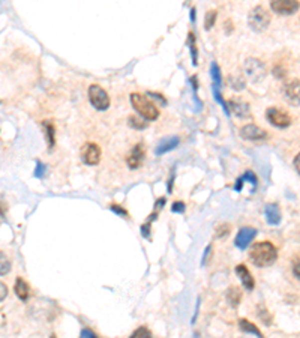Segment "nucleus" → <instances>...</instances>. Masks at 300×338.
Returning a JSON list of instances; mask_svg holds the SVG:
<instances>
[{"instance_id": "1", "label": "nucleus", "mask_w": 300, "mask_h": 338, "mask_svg": "<svg viewBox=\"0 0 300 338\" xmlns=\"http://www.w3.org/2000/svg\"><path fill=\"white\" fill-rule=\"evenodd\" d=\"M249 257L252 260V263L258 268H267L272 266L276 259H278V250L276 247L269 242V241H263V242H257L252 245L251 251H249Z\"/></svg>"}, {"instance_id": "2", "label": "nucleus", "mask_w": 300, "mask_h": 338, "mask_svg": "<svg viewBox=\"0 0 300 338\" xmlns=\"http://www.w3.org/2000/svg\"><path fill=\"white\" fill-rule=\"evenodd\" d=\"M129 98H131L132 107L135 108V111L143 119L152 122V121H156L159 118V110L153 105V102L150 101L146 95L138 93V92H132L129 95Z\"/></svg>"}, {"instance_id": "3", "label": "nucleus", "mask_w": 300, "mask_h": 338, "mask_svg": "<svg viewBox=\"0 0 300 338\" xmlns=\"http://www.w3.org/2000/svg\"><path fill=\"white\" fill-rule=\"evenodd\" d=\"M248 24L254 32H264L270 26V14L264 6H255L248 15Z\"/></svg>"}, {"instance_id": "4", "label": "nucleus", "mask_w": 300, "mask_h": 338, "mask_svg": "<svg viewBox=\"0 0 300 338\" xmlns=\"http://www.w3.org/2000/svg\"><path fill=\"white\" fill-rule=\"evenodd\" d=\"M87 95H89V101H90V104L95 107V110H98V111H105V110L110 107V96H108L107 90L102 89L99 84H92V86H89Z\"/></svg>"}, {"instance_id": "5", "label": "nucleus", "mask_w": 300, "mask_h": 338, "mask_svg": "<svg viewBox=\"0 0 300 338\" xmlns=\"http://www.w3.org/2000/svg\"><path fill=\"white\" fill-rule=\"evenodd\" d=\"M245 74L252 83H260L266 77V66L261 60L255 57H249L245 62Z\"/></svg>"}, {"instance_id": "6", "label": "nucleus", "mask_w": 300, "mask_h": 338, "mask_svg": "<svg viewBox=\"0 0 300 338\" xmlns=\"http://www.w3.org/2000/svg\"><path fill=\"white\" fill-rule=\"evenodd\" d=\"M282 95L288 104L299 107L300 105V80L291 78L285 81L282 86Z\"/></svg>"}, {"instance_id": "7", "label": "nucleus", "mask_w": 300, "mask_h": 338, "mask_svg": "<svg viewBox=\"0 0 300 338\" xmlns=\"http://www.w3.org/2000/svg\"><path fill=\"white\" fill-rule=\"evenodd\" d=\"M80 158L87 166H96L101 161V148L96 143H86L81 146Z\"/></svg>"}, {"instance_id": "8", "label": "nucleus", "mask_w": 300, "mask_h": 338, "mask_svg": "<svg viewBox=\"0 0 300 338\" xmlns=\"http://www.w3.org/2000/svg\"><path fill=\"white\" fill-rule=\"evenodd\" d=\"M266 118H267V121L272 125H275L278 128H287V127L291 125V118L287 115L285 111H282V110H279L276 107H269L267 108Z\"/></svg>"}, {"instance_id": "9", "label": "nucleus", "mask_w": 300, "mask_h": 338, "mask_svg": "<svg viewBox=\"0 0 300 338\" xmlns=\"http://www.w3.org/2000/svg\"><path fill=\"white\" fill-rule=\"evenodd\" d=\"M299 8L300 3L297 0H273V2H270V9L279 15H291L297 12Z\"/></svg>"}, {"instance_id": "10", "label": "nucleus", "mask_w": 300, "mask_h": 338, "mask_svg": "<svg viewBox=\"0 0 300 338\" xmlns=\"http://www.w3.org/2000/svg\"><path fill=\"white\" fill-rule=\"evenodd\" d=\"M240 136L242 139L245 140H251V142H257V140H264L267 139V133L266 130L254 125V124H248V125H243L240 128Z\"/></svg>"}, {"instance_id": "11", "label": "nucleus", "mask_w": 300, "mask_h": 338, "mask_svg": "<svg viewBox=\"0 0 300 338\" xmlns=\"http://www.w3.org/2000/svg\"><path fill=\"white\" fill-rule=\"evenodd\" d=\"M144 157H146V152H144L143 145H141V143L135 145V146L131 149V152L128 154V157H126V164H128V167H129L131 170H135V169L141 167V164H143V161H144Z\"/></svg>"}, {"instance_id": "12", "label": "nucleus", "mask_w": 300, "mask_h": 338, "mask_svg": "<svg viewBox=\"0 0 300 338\" xmlns=\"http://www.w3.org/2000/svg\"><path fill=\"white\" fill-rule=\"evenodd\" d=\"M257 230L254 227H242L234 239V245L240 250H246V247L255 239Z\"/></svg>"}, {"instance_id": "13", "label": "nucleus", "mask_w": 300, "mask_h": 338, "mask_svg": "<svg viewBox=\"0 0 300 338\" xmlns=\"http://www.w3.org/2000/svg\"><path fill=\"white\" fill-rule=\"evenodd\" d=\"M228 110L234 113V116L239 119H249L251 118V107L248 102L242 101H228Z\"/></svg>"}, {"instance_id": "14", "label": "nucleus", "mask_w": 300, "mask_h": 338, "mask_svg": "<svg viewBox=\"0 0 300 338\" xmlns=\"http://www.w3.org/2000/svg\"><path fill=\"white\" fill-rule=\"evenodd\" d=\"M236 274L240 278V281H242V284H243V287L246 290H254V286H255L254 277H252V274L249 272V269L245 265H237L236 266Z\"/></svg>"}, {"instance_id": "15", "label": "nucleus", "mask_w": 300, "mask_h": 338, "mask_svg": "<svg viewBox=\"0 0 300 338\" xmlns=\"http://www.w3.org/2000/svg\"><path fill=\"white\" fill-rule=\"evenodd\" d=\"M180 143V139L179 137H168V139H164L155 149V154L156 155H164L173 149H176Z\"/></svg>"}, {"instance_id": "16", "label": "nucleus", "mask_w": 300, "mask_h": 338, "mask_svg": "<svg viewBox=\"0 0 300 338\" xmlns=\"http://www.w3.org/2000/svg\"><path fill=\"white\" fill-rule=\"evenodd\" d=\"M264 213H266V218H267V222L272 224V225H276L281 222V210H279V206L278 204H267L266 209H264Z\"/></svg>"}, {"instance_id": "17", "label": "nucleus", "mask_w": 300, "mask_h": 338, "mask_svg": "<svg viewBox=\"0 0 300 338\" xmlns=\"http://www.w3.org/2000/svg\"><path fill=\"white\" fill-rule=\"evenodd\" d=\"M42 130L45 133V140H47L48 149L51 151L54 148V145H56V128H54V125L50 121H44L42 122Z\"/></svg>"}, {"instance_id": "18", "label": "nucleus", "mask_w": 300, "mask_h": 338, "mask_svg": "<svg viewBox=\"0 0 300 338\" xmlns=\"http://www.w3.org/2000/svg\"><path fill=\"white\" fill-rule=\"evenodd\" d=\"M29 292H30L29 284H27L23 278H17V281H15V293H17V296H18L21 301H27Z\"/></svg>"}, {"instance_id": "19", "label": "nucleus", "mask_w": 300, "mask_h": 338, "mask_svg": "<svg viewBox=\"0 0 300 338\" xmlns=\"http://www.w3.org/2000/svg\"><path fill=\"white\" fill-rule=\"evenodd\" d=\"M239 326H240V329H242L243 332H249V334L257 335L258 338H263V334L260 332V329H258L254 323H251L249 320H246V319H240V320H239Z\"/></svg>"}, {"instance_id": "20", "label": "nucleus", "mask_w": 300, "mask_h": 338, "mask_svg": "<svg viewBox=\"0 0 300 338\" xmlns=\"http://www.w3.org/2000/svg\"><path fill=\"white\" fill-rule=\"evenodd\" d=\"M240 299H242V292L239 290V287H230L227 292V301L230 302V305L237 307Z\"/></svg>"}, {"instance_id": "21", "label": "nucleus", "mask_w": 300, "mask_h": 338, "mask_svg": "<svg viewBox=\"0 0 300 338\" xmlns=\"http://www.w3.org/2000/svg\"><path fill=\"white\" fill-rule=\"evenodd\" d=\"M189 50H191V57H192V65L197 66L198 63V57H197V45H195V35L192 32L188 33V41H186Z\"/></svg>"}, {"instance_id": "22", "label": "nucleus", "mask_w": 300, "mask_h": 338, "mask_svg": "<svg viewBox=\"0 0 300 338\" xmlns=\"http://www.w3.org/2000/svg\"><path fill=\"white\" fill-rule=\"evenodd\" d=\"M210 77H212V80H213V84H215L216 87H221V84H222V77H221V69H219V66H218L216 62H212V65H210Z\"/></svg>"}, {"instance_id": "23", "label": "nucleus", "mask_w": 300, "mask_h": 338, "mask_svg": "<svg viewBox=\"0 0 300 338\" xmlns=\"http://www.w3.org/2000/svg\"><path fill=\"white\" fill-rule=\"evenodd\" d=\"M212 90H213V96H215V99L222 105V108H224V111H225V115L227 116H230V110H228V104L224 101V98H222V95H221V92H219V87H216L215 84H212Z\"/></svg>"}, {"instance_id": "24", "label": "nucleus", "mask_w": 300, "mask_h": 338, "mask_svg": "<svg viewBox=\"0 0 300 338\" xmlns=\"http://www.w3.org/2000/svg\"><path fill=\"white\" fill-rule=\"evenodd\" d=\"M216 17H218V12L216 11H209L204 17V29L206 30H210L213 26H215V21H216Z\"/></svg>"}, {"instance_id": "25", "label": "nucleus", "mask_w": 300, "mask_h": 338, "mask_svg": "<svg viewBox=\"0 0 300 338\" xmlns=\"http://www.w3.org/2000/svg\"><path fill=\"white\" fill-rule=\"evenodd\" d=\"M129 338H152V332H150L146 326H141V328L135 329Z\"/></svg>"}, {"instance_id": "26", "label": "nucleus", "mask_w": 300, "mask_h": 338, "mask_svg": "<svg viewBox=\"0 0 300 338\" xmlns=\"http://www.w3.org/2000/svg\"><path fill=\"white\" fill-rule=\"evenodd\" d=\"M257 310H258V314H260L261 320H263L264 323H267V325H269V323L272 322V317H270L269 311L266 310V307H264V305H260V307H258Z\"/></svg>"}, {"instance_id": "27", "label": "nucleus", "mask_w": 300, "mask_h": 338, "mask_svg": "<svg viewBox=\"0 0 300 338\" xmlns=\"http://www.w3.org/2000/svg\"><path fill=\"white\" fill-rule=\"evenodd\" d=\"M228 233H230V225L228 224H222L216 229V238H222V236H225Z\"/></svg>"}, {"instance_id": "28", "label": "nucleus", "mask_w": 300, "mask_h": 338, "mask_svg": "<svg viewBox=\"0 0 300 338\" xmlns=\"http://www.w3.org/2000/svg\"><path fill=\"white\" fill-rule=\"evenodd\" d=\"M243 180L251 182V183H252V186H254V189H255V186H257V177H255V174H254L251 170H246V173L243 174Z\"/></svg>"}, {"instance_id": "29", "label": "nucleus", "mask_w": 300, "mask_h": 338, "mask_svg": "<svg viewBox=\"0 0 300 338\" xmlns=\"http://www.w3.org/2000/svg\"><path fill=\"white\" fill-rule=\"evenodd\" d=\"M230 83H231V87L236 89V90H242L245 87V81L242 78H239V77H236V81L230 77Z\"/></svg>"}, {"instance_id": "30", "label": "nucleus", "mask_w": 300, "mask_h": 338, "mask_svg": "<svg viewBox=\"0 0 300 338\" xmlns=\"http://www.w3.org/2000/svg\"><path fill=\"white\" fill-rule=\"evenodd\" d=\"M0 260H2V269H0V274L2 275H5V274H8L9 272V262L6 260V257H5V254H2L0 256Z\"/></svg>"}, {"instance_id": "31", "label": "nucleus", "mask_w": 300, "mask_h": 338, "mask_svg": "<svg viewBox=\"0 0 300 338\" xmlns=\"http://www.w3.org/2000/svg\"><path fill=\"white\" fill-rule=\"evenodd\" d=\"M129 121H131V122H129V125H131V127H134V128H138V130L146 128V124H144L141 119H138V121H137V118L131 116V118H129Z\"/></svg>"}, {"instance_id": "32", "label": "nucleus", "mask_w": 300, "mask_h": 338, "mask_svg": "<svg viewBox=\"0 0 300 338\" xmlns=\"http://www.w3.org/2000/svg\"><path fill=\"white\" fill-rule=\"evenodd\" d=\"M36 177H44L45 176V164H42L41 161H36V171H35Z\"/></svg>"}, {"instance_id": "33", "label": "nucleus", "mask_w": 300, "mask_h": 338, "mask_svg": "<svg viewBox=\"0 0 300 338\" xmlns=\"http://www.w3.org/2000/svg\"><path fill=\"white\" fill-rule=\"evenodd\" d=\"M171 210H173L174 213H183V212H185V203H182V201H176V203H173Z\"/></svg>"}, {"instance_id": "34", "label": "nucleus", "mask_w": 300, "mask_h": 338, "mask_svg": "<svg viewBox=\"0 0 300 338\" xmlns=\"http://www.w3.org/2000/svg\"><path fill=\"white\" fill-rule=\"evenodd\" d=\"M80 338H98L90 329H83L81 331V335H80Z\"/></svg>"}, {"instance_id": "35", "label": "nucleus", "mask_w": 300, "mask_h": 338, "mask_svg": "<svg viewBox=\"0 0 300 338\" xmlns=\"http://www.w3.org/2000/svg\"><path fill=\"white\" fill-rule=\"evenodd\" d=\"M293 274H294L296 278L300 280V262H294V265H293Z\"/></svg>"}, {"instance_id": "36", "label": "nucleus", "mask_w": 300, "mask_h": 338, "mask_svg": "<svg viewBox=\"0 0 300 338\" xmlns=\"http://www.w3.org/2000/svg\"><path fill=\"white\" fill-rule=\"evenodd\" d=\"M293 164H294V169L297 170V173L300 174V152H299V154L296 155V158H294Z\"/></svg>"}, {"instance_id": "37", "label": "nucleus", "mask_w": 300, "mask_h": 338, "mask_svg": "<svg viewBox=\"0 0 300 338\" xmlns=\"http://www.w3.org/2000/svg\"><path fill=\"white\" fill-rule=\"evenodd\" d=\"M111 210H113V212H117V213H120V215H128V212L123 210V209H120L117 204H113V206H111Z\"/></svg>"}, {"instance_id": "38", "label": "nucleus", "mask_w": 300, "mask_h": 338, "mask_svg": "<svg viewBox=\"0 0 300 338\" xmlns=\"http://www.w3.org/2000/svg\"><path fill=\"white\" fill-rule=\"evenodd\" d=\"M0 289H2V295H0V301H3V299H5V296L8 295V289H6V286H5L3 283L0 284Z\"/></svg>"}, {"instance_id": "39", "label": "nucleus", "mask_w": 300, "mask_h": 338, "mask_svg": "<svg viewBox=\"0 0 300 338\" xmlns=\"http://www.w3.org/2000/svg\"><path fill=\"white\" fill-rule=\"evenodd\" d=\"M242 183H243V177H239V179H237V183H236V186H234V189H236V191H240V189H242Z\"/></svg>"}, {"instance_id": "40", "label": "nucleus", "mask_w": 300, "mask_h": 338, "mask_svg": "<svg viewBox=\"0 0 300 338\" xmlns=\"http://www.w3.org/2000/svg\"><path fill=\"white\" fill-rule=\"evenodd\" d=\"M210 251H212V248H210V247H207V248H206V251H204V257H203V262H201L203 265L206 263V259H207V256H209V253H210Z\"/></svg>"}, {"instance_id": "41", "label": "nucleus", "mask_w": 300, "mask_h": 338, "mask_svg": "<svg viewBox=\"0 0 300 338\" xmlns=\"http://www.w3.org/2000/svg\"><path fill=\"white\" fill-rule=\"evenodd\" d=\"M191 20H192V21L195 20V9H194V8L191 9Z\"/></svg>"}, {"instance_id": "42", "label": "nucleus", "mask_w": 300, "mask_h": 338, "mask_svg": "<svg viewBox=\"0 0 300 338\" xmlns=\"http://www.w3.org/2000/svg\"><path fill=\"white\" fill-rule=\"evenodd\" d=\"M51 338H56V335H51Z\"/></svg>"}]
</instances>
